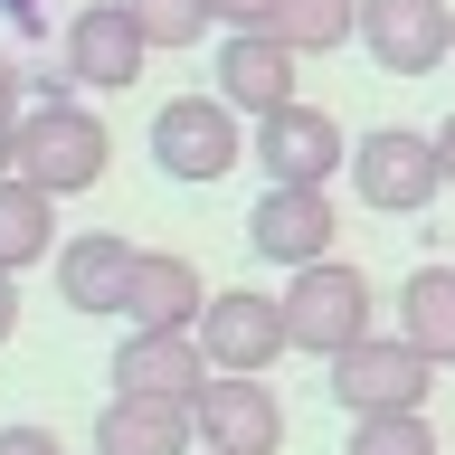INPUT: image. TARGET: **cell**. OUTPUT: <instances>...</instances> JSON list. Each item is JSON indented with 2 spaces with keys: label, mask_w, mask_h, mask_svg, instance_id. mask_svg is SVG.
<instances>
[{
  "label": "cell",
  "mask_w": 455,
  "mask_h": 455,
  "mask_svg": "<svg viewBox=\"0 0 455 455\" xmlns=\"http://www.w3.org/2000/svg\"><path fill=\"white\" fill-rule=\"evenodd\" d=\"M105 162H114V133H105V114H85L76 95H38V105L20 114V162L10 171H28L38 190L76 199V190L105 180Z\"/></svg>",
  "instance_id": "1"
},
{
  "label": "cell",
  "mask_w": 455,
  "mask_h": 455,
  "mask_svg": "<svg viewBox=\"0 0 455 455\" xmlns=\"http://www.w3.org/2000/svg\"><path fill=\"white\" fill-rule=\"evenodd\" d=\"M247 114L228 105L219 85L209 95H171L162 114H152V162H162V180H190V190H209V180H228V171L247 162V133H237Z\"/></svg>",
  "instance_id": "2"
},
{
  "label": "cell",
  "mask_w": 455,
  "mask_h": 455,
  "mask_svg": "<svg viewBox=\"0 0 455 455\" xmlns=\"http://www.w3.org/2000/svg\"><path fill=\"white\" fill-rule=\"evenodd\" d=\"M370 313H379V294H370V275L341 266V256H313V266H294V284H284V332H294V351H313V361H332V351H351L361 332H379Z\"/></svg>",
  "instance_id": "3"
},
{
  "label": "cell",
  "mask_w": 455,
  "mask_h": 455,
  "mask_svg": "<svg viewBox=\"0 0 455 455\" xmlns=\"http://www.w3.org/2000/svg\"><path fill=\"white\" fill-rule=\"evenodd\" d=\"M351 190H361V209H379V219H418L427 199L446 190L436 133H418V124H370V133L351 142Z\"/></svg>",
  "instance_id": "4"
},
{
  "label": "cell",
  "mask_w": 455,
  "mask_h": 455,
  "mask_svg": "<svg viewBox=\"0 0 455 455\" xmlns=\"http://www.w3.org/2000/svg\"><path fill=\"white\" fill-rule=\"evenodd\" d=\"M332 408L341 418H370V408H427V389H436V361H427L408 332H361L351 351H332Z\"/></svg>",
  "instance_id": "5"
},
{
  "label": "cell",
  "mask_w": 455,
  "mask_h": 455,
  "mask_svg": "<svg viewBox=\"0 0 455 455\" xmlns=\"http://www.w3.org/2000/svg\"><path fill=\"white\" fill-rule=\"evenodd\" d=\"M332 180H266L247 209V247L266 256V266H313V256H332Z\"/></svg>",
  "instance_id": "6"
},
{
  "label": "cell",
  "mask_w": 455,
  "mask_h": 455,
  "mask_svg": "<svg viewBox=\"0 0 455 455\" xmlns=\"http://www.w3.org/2000/svg\"><path fill=\"white\" fill-rule=\"evenodd\" d=\"M190 418H199V446H219V455H275L284 446V408L266 389V370H209Z\"/></svg>",
  "instance_id": "7"
},
{
  "label": "cell",
  "mask_w": 455,
  "mask_h": 455,
  "mask_svg": "<svg viewBox=\"0 0 455 455\" xmlns=\"http://www.w3.org/2000/svg\"><path fill=\"white\" fill-rule=\"evenodd\" d=\"M142 57H152V38H142V20L124 0H85L76 20H67V38H57V67H67L85 95H124V85L142 76Z\"/></svg>",
  "instance_id": "8"
},
{
  "label": "cell",
  "mask_w": 455,
  "mask_h": 455,
  "mask_svg": "<svg viewBox=\"0 0 455 455\" xmlns=\"http://www.w3.org/2000/svg\"><path fill=\"white\" fill-rule=\"evenodd\" d=\"M361 48L379 76H436L455 57V0H361Z\"/></svg>",
  "instance_id": "9"
},
{
  "label": "cell",
  "mask_w": 455,
  "mask_h": 455,
  "mask_svg": "<svg viewBox=\"0 0 455 455\" xmlns=\"http://www.w3.org/2000/svg\"><path fill=\"white\" fill-rule=\"evenodd\" d=\"M199 351H209V370H275L284 351H294V332H284V294H256V284L209 294V313H199Z\"/></svg>",
  "instance_id": "10"
},
{
  "label": "cell",
  "mask_w": 455,
  "mask_h": 455,
  "mask_svg": "<svg viewBox=\"0 0 455 455\" xmlns=\"http://www.w3.org/2000/svg\"><path fill=\"white\" fill-rule=\"evenodd\" d=\"M247 162L266 171V180H332V171H351V142H341V124L323 105H275V114H256V142H247Z\"/></svg>",
  "instance_id": "11"
},
{
  "label": "cell",
  "mask_w": 455,
  "mask_h": 455,
  "mask_svg": "<svg viewBox=\"0 0 455 455\" xmlns=\"http://www.w3.org/2000/svg\"><path fill=\"white\" fill-rule=\"evenodd\" d=\"M209 379V351H199V323H133L124 351H114V389H152V398H199Z\"/></svg>",
  "instance_id": "12"
},
{
  "label": "cell",
  "mask_w": 455,
  "mask_h": 455,
  "mask_svg": "<svg viewBox=\"0 0 455 455\" xmlns=\"http://www.w3.org/2000/svg\"><path fill=\"white\" fill-rule=\"evenodd\" d=\"M294 67H304V57L284 48L275 28H228L219 38V95L247 114V124L275 114V105H294Z\"/></svg>",
  "instance_id": "13"
},
{
  "label": "cell",
  "mask_w": 455,
  "mask_h": 455,
  "mask_svg": "<svg viewBox=\"0 0 455 455\" xmlns=\"http://www.w3.org/2000/svg\"><path fill=\"white\" fill-rule=\"evenodd\" d=\"M133 256L114 228H76V237H57V304L67 313H124V284H133Z\"/></svg>",
  "instance_id": "14"
},
{
  "label": "cell",
  "mask_w": 455,
  "mask_h": 455,
  "mask_svg": "<svg viewBox=\"0 0 455 455\" xmlns=\"http://www.w3.org/2000/svg\"><path fill=\"white\" fill-rule=\"evenodd\" d=\"M199 418L190 398H152V389H114L95 408V455H190Z\"/></svg>",
  "instance_id": "15"
},
{
  "label": "cell",
  "mask_w": 455,
  "mask_h": 455,
  "mask_svg": "<svg viewBox=\"0 0 455 455\" xmlns=\"http://www.w3.org/2000/svg\"><path fill=\"white\" fill-rule=\"evenodd\" d=\"M209 313V284H199L190 256H171V247H142L133 256V284H124V323H199Z\"/></svg>",
  "instance_id": "16"
},
{
  "label": "cell",
  "mask_w": 455,
  "mask_h": 455,
  "mask_svg": "<svg viewBox=\"0 0 455 455\" xmlns=\"http://www.w3.org/2000/svg\"><path fill=\"white\" fill-rule=\"evenodd\" d=\"M57 256V190H38L28 171H0V266L28 275Z\"/></svg>",
  "instance_id": "17"
},
{
  "label": "cell",
  "mask_w": 455,
  "mask_h": 455,
  "mask_svg": "<svg viewBox=\"0 0 455 455\" xmlns=\"http://www.w3.org/2000/svg\"><path fill=\"white\" fill-rule=\"evenodd\" d=\"M398 332L418 341L436 370L455 361V266H408V284H398Z\"/></svg>",
  "instance_id": "18"
},
{
  "label": "cell",
  "mask_w": 455,
  "mask_h": 455,
  "mask_svg": "<svg viewBox=\"0 0 455 455\" xmlns=\"http://www.w3.org/2000/svg\"><path fill=\"white\" fill-rule=\"evenodd\" d=\"M294 57H332L361 38V0H275V20H266Z\"/></svg>",
  "instance_id": "19"
},
{
  "label": "cell",
  "mask_w": 455,
  "mask_h": 455,
  "mask_svg": "<svg viewBox=\"0 0 455 455\" xmlns=\"http://www.w3.org/2000/svg\"><path fill=\"white\" fill-rule=\"evenodd\" d=\"M341 455H436V427H427V408H370V418H351Z\"/></svg>",
  "instance_id": "20"
},
{
  "label": "cell",
  "mask_w": 455,
  "mask_h": 455,
  "mask_svg": "<svg viewBox=\"0 0 455 455\" xmlns=\"http://www.w3.org/2000/svg\"><path fill=\"white\" fill-rule=\"evenodd\" d=\"M124 10L142 20V38H152V48H199V38L219 28V10H209V0H124Z\"/></svg>",
  "instance_id": "21"
},
{
  "label": "cell",
  "mask_w": 455,
  "mask_h": 455,
  "mask_svg": "<svg viewBox=\"0 0 455 455\" xmlns=\"http://www.w3.org/2000/svg\"><path fill=\"white\" fill-rule=\"evenodd\" d=\"M20 114H28V76L0 57V171L20 162Z\"/></svg>",
  "instance_id": "22"
},
{
  "label": "cell",
  "mask_w": 455,
  "mask_h": 455,
  "mask_svg": "<svg viewBox=\"0 0 455 455\" xmlns=\"http://www.w3.org/2000/svg\"><path fill=\"white\" fill-rule=\"evenodd\" d=\"M0 455H67V446H57L48 427H28V418H10V427H0Z\"/></svg>",
  "instance_id": "23"
},
{
  "label": "cell",
  "mask_w": 455,
  "mask_h": 455,
  "mask_svg": "<svg viewBox=\"0 0 455 455\" xmlns=\"http://www.w3.org/2000/svg\"><path fill=\"white\" fill-rule=\"evenodd\" d=\"M209 10H219V28H266L275 20V0H209Z\"/></svg>",
  "instance_id": "24"
},
{
  "label": "cell",
  "mask_w": 455,
  "mask_h": 455,
  "mask_svg": "<svg viewBox=\"0 0 455 455\" xmlns=\"http://www.w3.org/2000/svg\"><path fill=\"white\" fill-rule=\"evenodd\" d=\"M20 332V275H10V266H0V341Z\"/></svg>",
  "instance_id": "25"
},
{
  "label": "cell",
  "mask_w": 455,
  "mask_h": 455,
  "mask_svg": "<svg viewBox=\"0 0 455 455\" xmlns=\"http://www.w3.org/2000/svg\"><path fill=\"white\" fill-rule=\"evenodd\" d=\"M0 20L20 28V38H38V28H48V20H38V0H0Z\"/></svg>",
  "instance_id": "26"
},
{
  "label": "cell",
  "mask_w": 455,
  "mask_h": 455,
  "mask_svg": "<svg viewBox=\"0 0 455 455\" xmlns=\"http://www.w3.org/2000/svg\"><path fill=\"white\" fill-rule=\"evenodd\" d=\"M436 152H446V190H455V114L436 124Z\"/></svg>",
  "instance_id": "27"
},
{
  "label": "cell",
  "mask_w": 455,
  "mask_h": 455,
  "mask_svg": "<svg viewBox=\"0 0 455 455\" xmlns=\"http://www.w3.org/2000/svg\"><path fill=\"white\" fill-rule=\"evenodd\" d=\"M209 455H219V446H209Z\"/></svg>",
  "instance_id": "28"
}]
</instances>
